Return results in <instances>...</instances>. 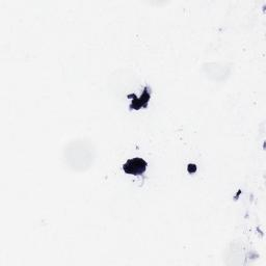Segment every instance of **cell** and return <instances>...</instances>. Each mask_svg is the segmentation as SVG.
Masks as SVG:
<instances>
[{
    "label": "cell",
    "instance_id": "6da1fadb",
    "mask_svg": "<svg viewBox=\"0 0 266 266\" xmlns=\"http://www.w3.org/2000/svg\"><path fill=\"white\" fill-rule=\"evenodd\" d=\"M124 172L129 174V175H141L144 174L146 169H147V162L142 159V158H133V159H129L124 167Z\"/></svg>",
    "mask_w": 266,
    "mask_h": 266
}]
</instances>
